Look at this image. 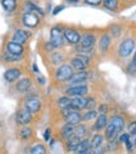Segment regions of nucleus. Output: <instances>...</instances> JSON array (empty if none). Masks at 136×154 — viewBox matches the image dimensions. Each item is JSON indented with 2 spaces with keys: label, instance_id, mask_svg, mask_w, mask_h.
Masks as SVG:
<instances>
[{
  "label": "nucleus",
  "instance_id": "obj_1",
  "mask_svg": "<svg viewBox=\"0 0 136 154\" xmlns=\"http://www.w3.org/2000/svg\"><path fill=\"white\" fill-rule=\"evenodd\" d=\"M62 114L64 117V122L67 124H71V125H77L82 122V113L79 110H74L73 108L70 106H66L62 109Z\"/></svg>",
  "mask_w": 136,
  "mask_h": 154
},
{
  "label": "nucleus",
  "instance_id": "obj_2",
  "mask_svg": "<svg viewBox=\"0 0 136 154\" xmlns=\"http://www.w3.org/2000/svg\"><path fill=\"white\" fill-rule=\"evenodd\" d=\"M73 73H74V70L71 66V64H62L57 68L56 74H54V79L59 83H66L71 79Z\"/></svg>",
  "mask_w": 136,
  "mask_h": 154
},
{
  "label": "nucleus",
  "instance_id": "obj_3",
  "mask_svg": "<svg viewBox=\"0 0 136 154\" xmlns=\"http://www.w3.org/2000/svg\"><path fill=\"white\" fill-rule=\"evenodd\" d=\"M89 57L82 55V54H77L71 59V66L73 68L74 72H85L89 66Z\"/></svg>",
  "mask_w": 136,
  "mask_h": 154
},
{
  "label": "nucleus",
  "instance_id": "obj_4",
  "mask_svg": "<svg viewBox=\"0 0 136 154\" xmlns=\"http://www.w3.org/2000/svg\"><path fill=\"white\" fill-rule=\"evenodd\" d=\"M40 23V18L39 15L34 11H25L21 15V24L24 25L25 28H29V29H34L39 25Z\"/></svg>",
  "mask_w": 136,
  "mask_h": 154
},
{
  "label": "nucleus",
  "instance_id": "obj_5",
  "mask_svg": "<svg viewBox=\"0 0 136 154\" xmlns=\"http://www.w3.org/2000/svg\"><path fill=\"white\" fill-rule=\"evenodd\" d=\"M53 47L56 49L62 48L64 45V38H63V30L59 26H53L50 29V40Z\"/></svg>",
  "mask_w": 136,
  "mask_h": 154
},
{
  "label": "nucleus",
  "instance_id": "obj_6",
  "mask_svg": "<svg viewBox=\"0 0 136 154\" xmlns=\"http://www.w3.org/2000/svg\"><path fill=\"white\" fill-rule=\"evenodd\" d=\"M88 93V87L86 84H71L66 89V95L68 97H83Z\"/></svg>",
  "mask_w": 136,
  "mask_h": 154
},
{
  "label": "nucleus",
  "instance_id": "obj_7",
  "mask_svg": "<svg viewBox=\"0 0 136 154\" xmlns=\"http://www.w3.org/2000/svg\"><path fill=\"white\" fill-rule=\"evenodd\" d=\"M135 50V40L131 38H127L118 47V55L121 58H127L131 55V53Z\"/></svg>",
  "mask_w": 136,
  "mask_h": 154
},
{
  "label": "nucleus",
  "instance_id": "obj_8",
  "mask_svg": "<svg viewBox=\"0 0 136 154\" xmlns=\"http://www.w3.org/2000/svg\"><path fill=\"white\" fill-rule=\"evenodd\" d=\"M63 38H64V42H67L68 44L78 45L81 40V34L76 29L68 28V29H63Z\"/></svg>",
  "mask_w": 136,
  "mask_h": 154
},
{
  "label": "nucleus",
  "instance_id": "obj_9",
  "mask_svg": "<svg viewBox=\"0 0 136 154\" xmlns=\"http://www.w3.org/2000/svg\"><path fill=\"white\" fill-rule=\"evenodd\" d=\"M17 123L19 125H21V127H24V125H28L30 122L33 120V114L30 113L27 108H21V109H19L18 110V113H17Z\"/></svg>",
  "mask_w": 136,
  "mask_h": 154
},
{
  "label": "nucleus",
  "instance_id": "obj_10",
  "mask_svg": "<svg viewBox=\"0 0 136 154\" xmlns=\"http://www.w3.org/2000/svg\"><path fill=\"white\" fill-rule=\"evenodd\" d=\"M24 108H27L32 114L39 113L42 109V102H40V99L37 97H29L24 103Z\"/></svg>",
  "mask_w": 136,
  "mask_h": 154
},
{
  "label": "nucleus",
  "instance_id": "obj_11",
  "mask_svg": "<svg viewBox=\"0 0 136 154\" xmlns=\"http://www.w3.org/2000/svg\"><path fill=\"white\" fill-rule=\"evenodd\" d=\"M96 40L97 38L95 34L92 33H85L83 35H81V40H79V47L82 48H86V49H89V48H93L95 44H96Z\"/></svg>",
  "mask_w": 136,
  "mask_h": 154
},
{
  "label": "nucleus",
  "instance_id": "obj_12",
  "mask_svg": "<svg viewBox=\"0 0 136 154\" xmlns=\"http://www.w3.org/2000/svg\"><path fill=\"white\" fill-rule=\"evenodd\" d=\"M5 51L9 53V54H13V55H23V53H24V45L10 40L6 44Z\"/></svg>",
  "mask_w": 136,
  "mask_h": 154
},
{
  "label": "nucleus",
  "instance_id": "obj_13",
  "mask_svg": "<svg viewBox=\"0 0 136 154\" xmlns=\"http://www.w3.org/2000/svg\"><path fill=\"white\" fill-rule=\"evenodd\" d=\"M20 75H21V70L19 68H9L4 73V79L8 83H14L20 78Z\"/></svg>",
  "mask_w": 136,
  "mask_h": 154
},
{
  "label": "nucleus",
  "instance_id": "obj_14",
  "mask_svg": "<svg viewBox=\"0 0 136 154\" xmlns=\"http://www.w3.org/2000/svg\"><path fill=\"white\" fill-rule=\"evenodd\" d=\"M29 36H30V34L27 32V30H23V29H17L15 32L13 33V42H15V43H19V44H21V45H24L27 42H28V39H29Z\"/></svg>",
  "mask_w": 136,
  "mask_h": 154
},
{
  "label": "nucleus",
  "instance_id": "obj_15",
  "mask_svg": "<svg viewBox=\"0 0 136 154\" xmlns=\"http://www.w3.org/2000/svg\"><path fill=\"white\" fill-rule=\"evenodd\" d=\"M88 79V72H74L73 75L71 76V79L68 80L67 83H71V84H85Z\"/></svg>",
  "mask_w": 136,
  "mask_h": 154
},
{
  "label": "nucleus",
  "instance_id": "obj_16",
  "mask_svg": "<svg viewBox=\"0 0 136 154\" xmlns=\"http://www.w3.org/2000/svg\"><path fill=\"white\" fill-rule=\"evenodd\" d=\"M30 88H32V80H30V78L18 79L17 84H15V89H17L18 93H27Z\"/></svg>",
  "mask_w": 136,
  "mask_h": 154
},
{
  "label": "nucleus",
  "instance_id": "obj_17",
  "mask_svg": "<svg viewBox=\"0 0 136 154\" xmlns=\"http://www.w3.org/2000/svg\"><path fill=\"white\" fill-rule=\"evenodd\" d=\"M118 134H120V132L115 128V125H113L111 122H108L107 125H106V128H105V138L108 142H112V140H115V138Z\"/></svg>",
  "mask_w": 136,
  "mask_h": 154
},
{
  "label": "nucleus",
  "instance_id": "obj_18",
  "mask_svg": "<svg viewBox=\"0 0 136 154\" xmlns=\"http://www.w3.org/2000/svg\"><path fill=\"white\" fill-rule=\"evenodd\" d=\"M108 123V118L106 114H100L97 115V118L95 119V124H93V130L95 132H100V130L105 129L106 125Z\"/></svg>",
  "mask_w": 136,
  "mask_h": 154
},
{
  "label": "nucleus",
  "instance_id": "obj_19",
  "mask_svg": "<svg viewBox=\"0 0 136 154\" xmlns=\"http://www.w3.org/2000/svg\"><path fill=\"white\" fill-rule=\"evenodd\" d=\"M71 106L74 110H82L86 106V98L83 97H71Z\"/></svg>",
  "mask_w": 136,
  "mask_h": 154
},
{
  "label": "nucleus",
  "instance_id": "obj_20",
  "mask_svg": "<svg viewBox=\"0 0 136 154\" xmlns=\"http://www.w3.org/2000/svg\"><path fill=\"white\" fill-rule=\"evenodd\" d=\"M111 45V36L108 34H103L100 38V42H98V49H100L101 53H106L108 50Z\"/></svg>",
  "mask_w": 136,
  "mask_h": 154
},
{
  "label": "nucleus",
  "instance_id": "obj_21",
  "mask_svg": "<svg viewBox=\"0 0 136 154\" xmlns=\"http://www.w3.org/2000/svg\"><path fill=\"white\" fill-rule=\"evenodd\" d=\"M2 6L6 13H13L18 6V0H2Z\"/></svg>",
  "mask_w": 136,
  "mask_h": 154
},
{
  "label": "nucleus",
  "instance_id": "obj_22",
  "mask_svg": "<svg viewBox=\"0 0 136 154\" xmlns=\"http://www.w3.org/2000/svg\"><path fill=\"white\" fill-rule=\"evenodd\" d=\"M73 132H74V127L66 123V124L60 128V137H62L64 140H67L68 138H71L73 135Z\"/></svg>",
  "mask_w": 136,
  "mask_h": 154
},
{
  "label": "nucleus",
  "instance_id": "obj_23",
  "mask_svg": "<svg viewBox=\"0 0 136 154\" xmlns=\"http://www.w3.org/2000/svg\"><path fill=\"white\" fill-rule=\"evenodd\" d=\"M50 63L53 65H62L64 63V55L60 51H54V53H52L50 54Z\"/></svg>",
  "mask_w": 136,
  "mask_h": 154
},
{
  "label": "nucleus",
  "instance_id": "obj_24",
  "mask_svg": "<svg viewBox=\"0 0 136 154\" xmlns=\"http://www.w3.org/2000/svg\"><path fill=\"white\" fill-rule=\"evenodd\" d=\"M87 134V127L85 124H77V125H74V132H73V135L74 137H77L79 138V139H83V138L86 137Z\"/></svg>",
  "mask_w": 136,
  "mask_h": 154
},
{
  "label": "nucleus",
  "instance_id": "obj_25",
  "mask_svg": "<svg viewBox=\"0 0 136 154\" xmlns=\"http://www.w3.org/2000/svg\"><path fill=\"white\" fill-rule=\"evenodd\" d=\"M110 122L112 123L113 125H115V128L121 133V130H122L124 127H125V120H124V118L121 117V115H113V117L110 119Z\"/></svg>",
  "mask_w": 136,
  "mask_h": 154
},
{
  "label": "nucleus",
  "instance_id": "obj_26",
  "mask_svg": "<svg viewBox=\"0 0 136 154\" xmlns=\"http://www.w3.org/2000/svg\"><path fill=\"white\" fill-rule=\"evenodd\" d=\"M87 148H89V142L88 139H81L77 144V147L74 148L73 154H81L82 152H85Z\"/></svg>",
  "mask_w": 136,
  "mask_h": 154
},
{
  "label": "nucleus",
  "instance_id": "obj_27",
  "mask_svg": "<svg viewBox=\"0 0 136 154\" xmlns=\"http://www.w3.org/2000/svg\"><path fill=\"white\" fill-rule=\"evenodd\" d=\"M79 140H81L79 138L74 137V135H72L71 138H68V139L66 140V145H67V149H68V152H72V153H73L74 148L77 147V144H78V142H79Z\"/></svg>",
  "mask_w": 136,
  "mask_h": 154
},
{
  "label": "nucleus",
  "instance_id": "obj_28",
  "mask_svg": "<svg viewBox=\"0 0 136 154\" xmlns=\"http://www.w3.org/2000/svg\"><path fill=\"white\" fill-rule=\"evenodd\" d=\"M102 143H103V135L97 133V134H95L92 137V139H91L89 147H91V149H95L97 147H100V145H102Z\"/></svg>",
  "mask_w": 136,
  "mask_h": 154
},
{
  "label": "nucleus",
  "instance_id": "obj_29",
  "mask_svg": "<svg viewBox=\"0 0 136 154\" xmlns=\"http://www.w3.org/2000/svg\"><path fill=\"white\" fill-rule=\"evenodd\" d=\"M102 4L107 10L116 11L118 9V0H102Z\"/></svg>",
  "mask_w": 136,
  "mask_h": 154
},
{
  "label": "nucleus",
  "instance_id": "obj_30",
  "mask_svg": "<svg viewBox=\"0 0 136 154\" xmlns=\"http://www.w3.org/2000/svg\"><path fill=\"white\" fill-rule=\"evenodd\" d=\"M33 135V129L32 128H29V127H27V125H24L20 130H19V137L21 138L23 140H27V139H29L30 137Z\"/></svg>",
  "mask_w": 136,
  "mask_h": 154
},
{
  "label": "nucleus",
  "instance_id": "obj_31",
  "mask_svg": "<svg viewBox=\"0 0 136 154\" xmlns=\"http://www.w3.org/2000/svg\"><path fill=\"white\" fill-rule=\"evenodd\" d=\"M97 114L98 112L95 109H89L86 110L85 114H82V122H91V120H95L97 118Z\"/></svg>",
  "mask_w": 136,
  "mask_h": 154
},
{
  "label": "nucleus",
  "instance_id": "obj_32",
  "mask_svg": "<svg viewBox=\"0 0 136 154\" xmlns=\"http://www.w3.org/2000/svg\"><path fill=\"white\" fill-rule=\"evenodd\" d=\"M30 154H47V149L43 144H35L30 148Z\"/></svg>",
  "mask_w": 136,
  "mask_h": 154
},
{
  "label": "nucleus",
  "instance_id": "obj_33",
  "mask_svg": "<svg viewBox=\"0 0 136 154\" xmlns=\"http://www.w3.org/2000/svg\"><path fill=\"white\" fill-rule=\"evenodd\" d=\"M23 59V55H13V54L9 53H4V60L8 61V63H15V61H20Z\"/></svg>",
  "mask_w": 136,
  "mask_h": 154
},
{
  "label": "nucleus",
  "instance_id": "obj_34",
  "mask_svg": "<svg viewBox=\"0 0 136 154\" xmlns=\"http://www.w3.org/2000/svg\"><path fill=\"white\" fill-rule=\"evenodd\" d=\"M57 103H58V105L60 106V109H63V108H66V106H70V105H71V98L68 97V95L60 97V98H58Z\"/></svg>",
  "mask_w": 136,
  "mask_h": 154
},
{
  "label": "nucleus",
  "instance_id": "obj_35",
  "mask_svg": "<svg viewBox=\"0 0 136 154\" xmlns=\"http://www.w3.org/2000/svg\"><path fill=\"white\" fill-rule=\"evenodd\" d=\"M95 105H96V100H95V98H86V106H85V109H86V110L93 109Z\"/></svg>",
  "mask_w": 136,
  "mask_h": 154
},
{
  "label": "nucleus",
  "instance_id": "obj_36",
  "mask_svg": "<svg viewBox=\"0 0 136 154\" xmlns=\"http://www.w3.org/2000/svg\"><path fill=\"white\" fill-rule=\"evenodd\" d=\"M111 34L113 35V38H118L121 35V26L120 25L111 26Z\"/></svg>",
  "mask_w": 136,
  "mask_h": 154
},
{
  "label": "nucleus",
  "instance_id": "obj_37",
  "mask_svg": "<svg viewBox=\"0 0 136 154\" xmlns=\"http://www.w3.org/2000/svg\"><path fill=\"white\" fill-rule=\"evenodd\" d=\"M128 134L130 135H136V122L130 123V125H128Z\"/></svg>",
  "mask_w": 136,
  "mask_h": 154
},
{
  "label": "nucleus",
  "instance_id": "obj_38",
  "mask_svg": "<svg viewBox=\"0 0 136 154\" xmlns=\"http://www.w3.org/2000/svg\"><path fill=\"white\" fill-rule=\"evenodd\" d=\"M126 70H127L128 73H131V74H135V73H136V64L134 63V61H131V63L127 65Z\"/></svg>",
  "mask_w": 136,
  "mask_h": 154
},
{
  "label": "nucleus",
  "instance_id": "obj_39",
  "mask_svg": "<svg viewBox=\"0 0 136 154\" xmlns=\"http://www.w3.org/2000/svg\"><path fill=\"white\" fill-rule=\"evenodd\" d=\"M105 152H106V148L103 145H100V147L92 149V154H105Z\"/></svg>",
  "mask_w": 136,
  "mask_h": 154
},
{
  "label": "nucleus",
  "instance_id": "obj_40",
  "mask_svg": "<svg viewBox=\"0 0 136 154\" xmlns=\"http://www.w3.org/2000/svg\"><path fill=\"white\" fill-rule=\"evenodd\" d=\"M85 3L88 5H92V6H98L102 4V0H85Z\"/></svg>",
  "mask_w": 136,
  "mask_h": 154
},
{
  "label": "nucleus",
  "instance_id": "obj_41",
  "mask_svg": "<svg viewBox=\"0 0 136 154\" xmlns=\"http://www.w3.org/2000/svg\"><path fill=\"white\" fill-rule=\"evenodd\" d=\"M107 110H108V106L106 104H101L100 106H98V109H97L98 114H106V112H107Z\"/></svg>",
  "mask_w": 136,
  "mask_h": 154
},
{
  "label": "nucleus",
  "instance_id": "obj_42",
  "mask_svg": "<svg viewBox=\"0 0 136 154\" xmlns=\"http://www.w3.org/2000/svg\"><path fill=\"white\" fill-rule=\"evenodd\" d=\"M63 9H64V5H58V6H56V8H54V10H53V15L59 14Z\"/></svg>",
  "mask_w": 136,
  "mask_h": 154
},
{
  "label": "nucleus",
  "instance_id": "obj_43",
  "mask_svg": "<svg viewBox=\"0 0 136 154\" xmlns=\"http://www.w3.org/2000/svg\"><path fill=\"white\" fill-rule=\"evenodd\" d=\"M128 139H130V134H128V133H125V134H122L120 137V142H122V143H125Z\"/></svg>",
  "mask_w": 136,
  "mask_h": 154
},
{
  "label": "nucleus",
  "instance_id": "obj_44",
  "mask_svg": "<svg viewBox=\"0 0 136 154\" xmlns=\"http://www.w3.org/2000/svg\"><path fill=\"white\" fill-rule=\"evenodd\" d=\"M125 144H126V148H127V150L128 152H131V149H132V144H131V140L128 139V140H126L125 142Z\"/></svg>",
  "mask_w": 136,
  "mask_h": 154
},
{
  "label": "nucleus",
  "instance_id": "obj_45",
  "mask_svg": "<svg viewBox=\"0 0 136 154\" xmlns=\"http://www.w3.org/2000/svg\"><path fill=\"white\" fill-rule=\"evenodd\" d=\"M49 137H50V129H45L44 139H45V140H49Z\"/></svg>",
  "mask_w": 136,
  "mask_h": 154
},
{
  "label": "nucleus",
  "instance_id": "obj_46",
  "mask_svg": "<svg viewBox=\"0 0 136 154\" xmlns=\"http://www.w3.org/2000/svg\"><path fill=\"white\" fill-rule=\"evenodd\" d=\"M81 154H92V149H91V147H89V148H87L85 152H82Z\"/></svg>",
  "mask_w": 136,
  "mask_h": 154
},
{
  "label": "nucleus",
  "instance_id": "obj_47",
  "mask_svg": "<svg viewBox=\"0 0 136 154\" xmlns=\"http://www.w3.org/2000/svg\"><path fill=\"white\" fill-rule=\"evenodd\" d=\"M67 3H70V4H77V3H79L81 0H66Z\"/></svg>",
  "mask_w": 136,
  "mask_h": 154
},
{
  "label": "nucleus",
  "instance_id": "obj_48",
  "mask_svg": "<svg viewBox=\"0 0 136 154\" xmlns=\"http://www.w3.org/2000/svg\"><path fill=\"white\" fill-rule=\"evenodd\" d=\"M38 80H39V83H40V84H43V85L45 84V79L43 78V76H39V78H38Z\"/></svg>",
  "mask_w": 136,
  "mask_h": 154
},
{
  "label": "nucleus",
  "instance_id": "obj_49",
  "mask_svg": "<svg viewBox=\"0 0 136 154\" xmlns=\"http://www.w3.org/2000/svg\"><path fill=\"white\" fill-rule=\"evenodd\" d=\"M33 72H34V73H39V70H38V66H37V64H33Z\"/></svg>",
  "mask_w": 136,
  "mask_h": 154
},
{
  "label": "nucleus",
  "instance_id": "obj_50",
  "mask_svg": "<svg viewBox=\"0 0 136 154\" xmlns=\"http://www.w3.org/2000/svg\"><path fill=\"white\" fill-rule=\"evenodd\" d=\"M132 61H134V63L136 64V51H135V55H134V59H132Z\"/></svg>",
  "mask_w": 136,
  "mask_h": 154
},
{
  "label": "nucleus",
  "instance_id": "obj_51",
  "mask_svg": "<svg viewBox=\"0 0 136 154\" xmlns=\"http://www.w3.org/2000/svg\"><path fill=\"white\" fill-rule=\"evenodd\" d=\"M134 144H135V147H136V137H135V139H134Z\"/></svg>",
  "mask_w": 136,
  "mask_h": 154
},
{
  "label": "nucleus",
  "instance_id": "obj_52",
  "mask_svg": "<svg viewBox=\"0 0 136 154\" xmlns=\"http://www.w3.org/2000/svg\"><path fill=\"white\" fill-rule=\"evenodd\" d=\"M0 128H2V122H0Z\"/></svg>",
  "mask_w": 136,
  "mask_h": 154
}]
</instances>
